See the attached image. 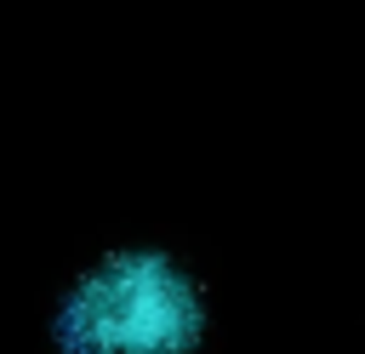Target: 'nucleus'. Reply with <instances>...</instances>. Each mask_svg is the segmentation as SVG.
<instances>
[{
    "label": "nucleus",
    "mask_w": 365,
    "mask_h": 354,
    "mask_svg": "<svg viewBox=\"0 0 365 354\" xmlns=\"http://www.w3.org/2000/svg\"><path fill=\"white\" fill-rule=\"evenodd\" d=\"M51 337L57 354H194L205 297L165 251H114L63 297Z\"/></svg>",
    "instance_id": "1"
}]
</instances>
